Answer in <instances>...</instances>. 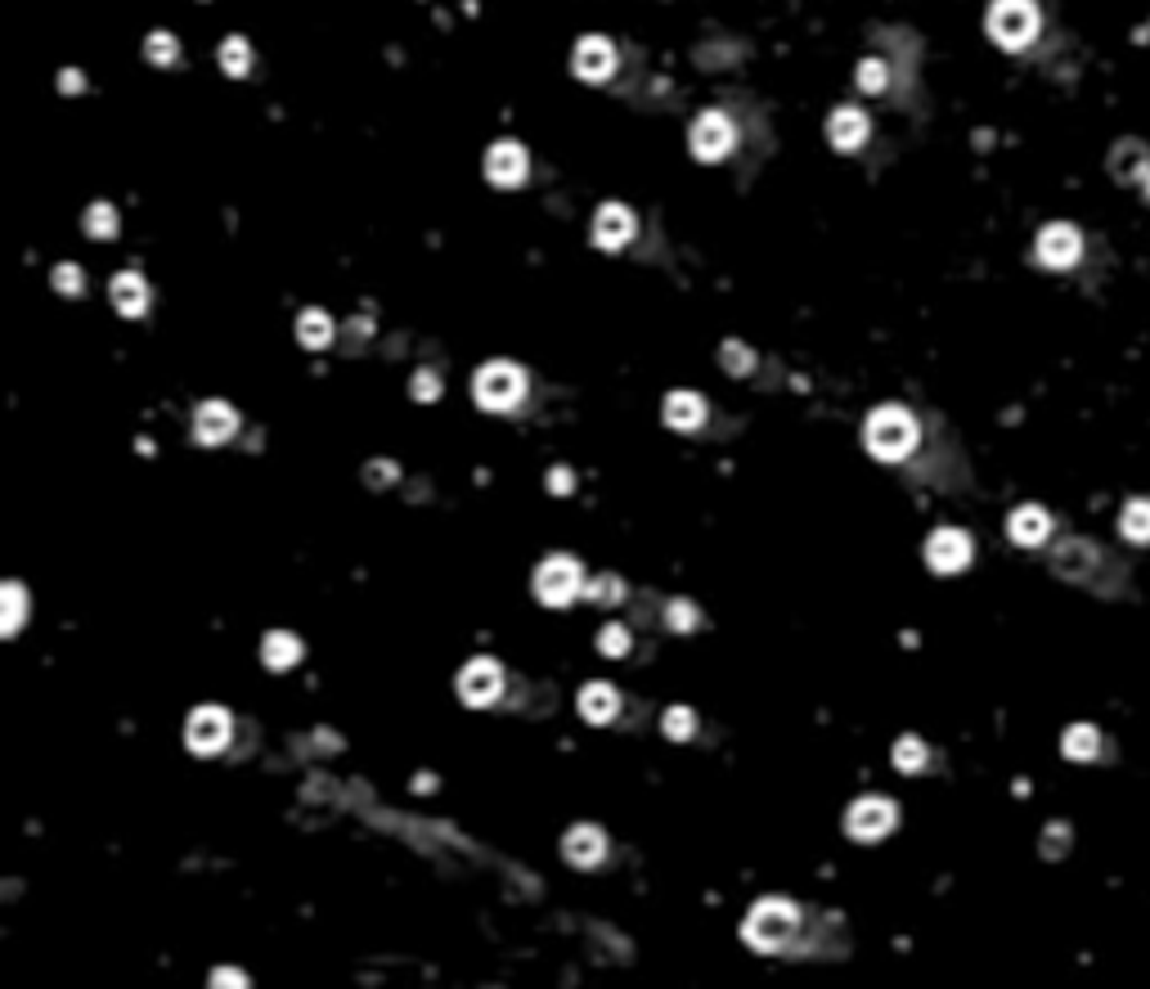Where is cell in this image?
I'll return each instance as SVG.
<instances>
[{"mask_svg":"<svg viewBox=\"0 0 1150 989\" xmlns=\"http://www.w3.org/2000/svg\"><path fill=\"white\" fill-rule=\"evenodd\" d=\"M55 289L59 293H81V270L77 266H59L55 270Z\"/></svg>","mask_w":1150,"mask_h":989,"instance_id":"cell-36","label":"cell"},{"mask_svg":"<svg viewBox=\"0 0 1150 989\" xmlns=\"http://www.w3.org/2000/svg\"><path fill=\"white\" fill-rule=\"evenodd\" d=\"M486 176H491V184H504V190H517V184L526 180V149L517 145V139H499V145H491Z\"/></svg>","mask_w":1150,"mask_h":989,"instance_id":"cell-13","label":"cell"},{"mask_svg":"<svg viewBox=\"0 0 1150 989\" xmlns=\"http://www.w3.org/2000/svg\"><path fill=\"white\" fill-rule=\"evenodd\" d=\"M575 589H580V562L566 558V553H553L540 562V572H535V594L553 607H562L566 598H575Z\"/></svg>","mask_w":1150,"mask_h":989,"instance_id":"cell-5","label":"cell"},{"mask_svg":"<svg viewBox=\"0 0 1150 989\" xmlns=\"http://www.w3.org/2000/svg\"><path fill=\"white\" fill-rule=\"evenodd\" d=\"M1092 567H1096V553H1092L1083 540H1070V544L1057 553V572H1061V576H1070V581L1087 576Z\"/></svg>","mask_w":1150,"mask_h":989,"instance_id":"cell-24","label":"cell"},{"mask_svg":"<svg viewBox=\"0 0 1150 989\" xmlns=\"http://www.w3.org/2000/svg\"><path fill=\"white\" fill-rule=\"evenodd\" d=\"M894 806L890 800H881V796H862V800H854L849 806V814H845V828H849V836L854 841H877V836H886L890 828H894Z\"/></svg>","mask_w":1150,"mask_h":989,"instance_id":"cell-6","label":"cell"},{"mask_svg":"<svg viewBox=\"0 0 1150 989\" xmlns=\"http://www.w3.org/2000/svg\"><path fill=\"white\" fill-rule=\"evenodd\" d=\"M1006 531H1012V540L1016 544H1042L1047 540V531H1051V517L1038 508V504H1025V508H1016L1012 513V522H1006Z\"/></svg>","mask_w":1150,"mask_h":989,"instance_id":"cell-19","label":"cell"},{"mask_svg":"<svg viewBox=\"0 0 1150 989\" xmlns=\"http://www.w3.org/2000/svg\"><path fill=\"white\" fill-rule=\"evenodd\" d=\"M184 742L199 751V756H216V751L229 742V716L221 706H199L184 724Z\"/></svg>","mask_w":1150,"mask_h":989,"instance_id":"cell-7","label":"cell"},{"mask_svg":"<svg viewBox=\"0 0 1150 989\" xmlns=\"http://www.w3.org/2000/svg\"><path fill=\"white\" fill-rule=\"evenodd\" d=\"M926 562L939 572V576H952V572H962L967 562H971V540L967 531H957V527H939L931 540H926Z\"/></svg>","mask_w":1150,"mask_h":989,"instance_id":"cell-9","label":"cell"},{"mask_svg":"<svg viewBox=\"0 0 1150 989\" xmlns=\"http://www.w3.org/2000/svg\"><path fill=\"white\" fill-rule=\"evenodd\" d=\"M922 765H926V742H922V738H899V742H894V769L917 774Z\"/></svg>","mask_w":1150,"mask_h":989,"instance_id":"cell-30","label":"cell"},{"mask_svg":"<svg viewBox=\"0 0 1150 989\" xmlns=\"http://www.w3.org/2000/svg\"><path fill=\"white\" fill-rule=\"evenodd\" d=\"M598 652H607V656H625V652H630V630H625V626H602V634H598Z\"/></svg>","mask_w":1150,"mask_h":989,"instance_id":"cell-32","label":"cell"},{"mask_svg":"<svg viewBox=\"0 0 1150 989\" xmlns=\"http://www.w3.org/2000/svg\"><path fill=\"white\" fill-rule=\"evenodd\" d=\"M1110 171H1115V180H1146V176H1150L1146 145H1137V139H1124V145L1115 149V158H1110Z\"/></svg>","mask_w":1150,"mask_h":989,"instance_id":"cell-22","label":"cell"},{"mask_svg":"<svg viewBox=\"0 0 1150 989\" xmlns=\"http://www.w3.org/2000/svg\"><path fill=\"white\" fill-rule=\"evenodd\" d=\"M221 68H225L229 77H244V72L252 68V50H248L244 36H229V41L221 45Z\"/></svg>","mask_w":1150,"mask_h":989,"instance_id":"cell-29","label":"cell"},{"mask_svg":"<svg viewBox=\"0 0 1150 989\" xmlns=\"http://www.w3.org/2000/svg\"><path fill=\"white\" fill-rule=\"evenodd\" d=\"M616 711H620V697H616V688L611 684H589L585 693H580V716L589 720V724H607V720H616Z\"/></svg>","mask_w":1150,"mask_h":989,"instance_id":"cell-21","label":"cell"},{"mask_svg":"<svg viewBox=\"0 0 1150 989\" xmlns=\"http://www.w3.org/2000/svg\"><path fill=\"white\" fill-rule=\"evenodd\" d=\"M238 428V414L225 405V401H203L199 414H194V432L203 446H216V441H229Z\"/></svg>","mask_w":1150,"mask_h":989,"instance_id":"cell-14","label":"cell"},{"mask_svg":"<svg viewBox=\"0 0 1150 989\" xmlns=\"http://www.w3.org/2000/svg\"><path fill=\"white\" fill-rule=\"evenodd\" d=\"M472 392H476V405L482 409H512L526 396V373L512 360H491V364H482V373H476Z\"/></svg>","mask_w":1150,"mask_h":989,"instance_id":"cell-4","label":"cell"},{"mask_svg":"<svg viewBox=\"0 0 1150 989\" xmlns=\"http://www.w3.org/2000/svg\"><path fill=\"white\" fill-rule=\"evenodd\" d=\"M1119 531L1132 540V544H1150V499H1132L1119 517Z\"/></svg>","mask_w":1150,"mask_h":989,"instance_id":"cell-26","label":"cell"},{"mask_svg":"<svg viewBox=\"0 0 1150 989\" xmlns=\"http://www.w3.org/2000/svg\"><path fill=\"white\" fill-rule=\"evenodd\" d=\"M297 338H302L311 351L328 347V342H332V319H328V311H302V319H297Z\"/></svg>","mask_w":1150,"mask_h":989,"instance_id":"cell-25","label":"cell"},{"mask_svg":"<svg viewBox=\"0 0 1150 989\" xmlns=\"http://www.w3.org/2000/svg\"><path fill=\"white\" fill-rule=\"evenodd\" d=\"M724 356H729V369H733V373H742V369H746V351H742L737 342H729V347H724Z\"/></svg>","mask_w":1150,"mask_h":989,"instance_id":"cell-40","label":"cell"},{"mask_svg":"<svg viewBox=\"0 0 1150 989\" xmlns=\"http://www.w3.org/2000/svg\"><path fill=\"white\" fill-rule=\"evenodd\" d=\"M1083 257V239H1079V229L1074 225H1047L1042 234H1038V261L1042 266H1051V270H1066V266H1074Z\"/></svg>","mask_w":1150,"mask_h":989,"instance_id":"cell-11","label":"cell"},{"mask_svg":"<svg viewBox=\"0 0 1150 989\" xmlns=\"http://www.w3.org/2000/svg\"><path fill=\"white\" fill-rule=\"evenodd\" d=\"M414 392H418V401H437V392H441V383L431 379V373H418L414 379Z\"/></svg>","mask_w":1150,"mask_h":989,"instance_id":"cell-38","label":"cell"},{"mask_svg":"<svg viewBox=\"0 0 1150 989\" xmlns=\"http://www.w3.org/2000/svg\"><path fill=\"white\" fill-rule=\"evenodd\" d=\"M602 851H607V841H602V832H598L594 823L571 828L566 841H562V855H566L575 868H594V864L602 859Z\"/></svg>","mask_w":1150,"mask_h":989,"instance_id":"cell-16","label":"cell"},{"mask_svg":"<svg viewBox=\"0 0 1150 989\" xmlns=\"http://www.w3.org/2000/svg\"><path fill=\"white\" fill-rule=\"evenodd\" d=\"M261 656H266L270 671H288L302 656V643H297V634H288V630H270L266 643H261Z\"/></svg>","mask_w":1150,"mask_h":989,"instance_id":"cell-23","label":"cell"},{"mask_svg":"<svg viewBox=\"0 0 1150 989\" xmlns=\"http://www.w3.org/2000/svg\"><path fill=\"white\" fill-rule=\"evenodd\" d=\"M692 621H697V617H692V607H688V603H669V626H675V630H688Z\"/></svg>","mask_w":1150,"mask_h":989,"instance_id":"cell-37","label":"cell"},{"mask_svg":"<svg viewBox=\"0 0 1150 989\" xmlns=\"http://www.w3.org/2000/svg\"><path fill=\"white\" fill-rule=\"evenodd\" d=\"M571 68H575V77H585V81H607V77L616 72L611 41H607V36H585L580 45H575Z\"/></svg>","mask_w":1150,"mask_h":989,"instance_id":"cell-12","label":"cell"},{"mask_svg":"<svg viewBox=\"0 0 1150 989\" xmlns=\"http://www.w3.org/2000/svg\"><path fill=\"white\" fill-rule=\"evenodd\" d=\"M23 607H27V598H23V585H5L0 589V611H5V617H0V630L5 634H14L19 626H23Z\"/></svg>","mask_w":1150,"mask_h":989,"instance_id":"cell-27","label":"cell"},{"mask_svg":"<svg viewBox=\"0 0 1150 989\" xmlns=\"http://www.w3.org/2000/svg\"><path fill=\"white\" fill-rule=\"evenodd\" d=\"M109 297H113V306H117L122 315H144V306H149V289H144V279H139L135 270H122V274L113 279Z\"/></svg>","mask_w":1150,"mask_h":989,"instance_id":"cell-20","label":"cell"},{"mask_svg":"<svg viewBox=\"0 0 1150 989\" xmlns=\"http://www.w3.org/2000/svg\"><path fill=\"white\" fill-rule=\"evenodd\" d=\"M886 81H890V77H886V64H881V59H862V64H858V86H862V90H872V95H877V90H886Z\"/></svg>","mask_w":1150,"mask_h":989,"instance_id":"cell-33","label":"cell"},{"mask_svg":"<svg viewBox=\"0 0 1150 989\" xmlns=\"http://www.w3.org/2000/svg\"><path fill=\"white\" fill-rule=\"evenodd\" d=\"M144 55H149L154 64H171V59H176V41H171L167 32H154L149 45H144Z\"/></svg>","mask_w":1150,"mask_h":989,"instance_id":"cell-34","label":"cell"},{"mask_svg":"<svg viewBox=\"0 0 1150 989\" xmlns=\"http://www.w3.org/2000/svg\"><path fill=\"white\" fill-rule=\"evenodd\" d=\"M549 486H553V491H571V473H566V468H557V473L549 477Z\"/></svg>","mask_w":1150,"mask_h":989,"instance_id":"cell-41","label":"cell"},{"mask_svg":"<svg viewBox=\"0 0 1150 989\" xmlns=\"http://www.w3.org/2000/svg\"><path fill=\"white\" fill-rule=\"evenodd\" d=\"M1146 194H1150V176H1146Z\"/></svg>","mask_w":1150,"mask_h":989,"instance_id":"cell-43","label":"cell"},{"mask_svg":"<svg viewBox=\"0 0 1150 989\" xmlns=\"http://www.w3.org/2000/svg\"><path fill=\"white\" fill-rule=\"evenodd\" d=\"M796 926H800V913H796L791 900H759V904L751 909L742 935H746V945H751V949L774 954V949H782L787 940L796 935Z\"/></svg>","mask_w":1150,"mask_h":989,"instance_id":"cell-2","label":"cell"},{"mask_svg":"<svg viewBox=\"0 0 1150 989\" xmlns=\"http://www.w3.org/2000/svg\"><path fill=\"white\" fill-rule=\"evenodd\" d=\"M1096 751H1101V733H1096V729L1074 724V729L1066 733V756H1070V761H1092Z\"/></svg>","mask_w":1150,"mask_h":989,"instance_id":"cell-28","label":"cell"},{"mask_svg":"<svg viewBox=\"0 0 1150 989\" xmlns=\"http://www.w3.org/2000/svg\"><path fill=\"white\" fill-rule=\"evenodd\" d=\"M697 724H692V711H684V706H675V711H665V733L669 738H688Z\"/></svg>","mask_w":1150,"mask_h":989,"instance_id":"cell-35","label":"cell"},{"mask_svg":"<svg viewBox=\"0 0 1150 989\" xmlns=\"http://www.w3.org/2000/svg\"><path fill=\"white\" fill-rule=\"evenodd\" d=\"M589 594H594V598H611V603H616V598H620V581L602 576V581H594V585H589Z\"/></svg>","mask_w":1150,"mask_h":989,"instance_id":"cell-39","label":"cell"},{"mask_svg":"<svg viewBox=\"0 0 1150 989\" xmlns=\"http://www.w3.org/2000/svg\"><path fill=\"white\" fill-rule=\"evenodd\" d=\"M862 441H868V450L877 459H903L917 446V423L899 405H881V409H872L868 428H862Z\"/></svg>","mask_w":1150,"mask_h":989,"instance_id":"cell-1","label":"cell"},{"mask_svg":"<svg viewBox=\"0 0 1150 989\" xmlns=\"http://www.w3.org/2000/svg\"><path fill=\"white\" fill-rule=\"evenodd\" d=\"M706 418V401L697 392H669L665 396V423L675 432H697Z\"/></svg>","mask_w":1150,"mask_h":989,"instance_id":"cell-17","label":"cell"},{"mask_svg":"<svg viewBox=\"0 0 1150 989\" xmlns=\"http://www.w3.org/2000/svg\"><path fill=\"white\" fill-rule=\"evenodd\" d=\"M216 980H221V985H244V976H234L229 967H225V971H212V985H216Z\"/></svg>","mask_w":1150,"mask_h":989,"instance_id":"cell-42","label":"cell"},{"mask_svg":"<svg viewBox=\"0 0 1150 989\" xmlns=\"http://www.w3.org/2000/svg\"><path fill=\"white\" fill-rule=\"evenodd\" d=\"M989 36L1002 45V50H1025V45L1038 36V10H1034V0H993V10H989Z\"/></svg>","mask_w":1150,"mask_h":989,"instance_id":"cell-3","label":"cell"},{"mask_svg":"<svg viewBox=\"0 0 1150 989\" xmlns=\"http://www.w3.org/2000/svg\"><path fill=\"white\" fill-rule=\"evenodd\" d=\"M86 234H94V239H109V234H117V212L109 203H94L86 212Z\"/></svg>","mask_w":1150,"mask_h":989,"instance_id":"cell-31","label":"cell"},{"mask_svg":"<svg viewBox=\"0 0 1150 989\" xmlns=\"http://www.w3.org/2000/svg\"><path fill=\"white\" fill-rule=\"evenodd\" d=\"M827 139H832V145H836L841 154L858 149L862 139H868V117H862L858 109H836L832 122H827Z\"/></svg>","mask_w":1150,"mask_h":989,"instance_id":"cell-18","label":"cell"},{"mask_svg":"<svg viewBox=\"0 0 1150 989\" xmlns=\"http://www.w3.org/2000/svg\"><path fill=\"white\" fill-rule=\"evenodd\" d=\"M729 149H733V122L719 113V109L701 113V117L692 122V154H697L701 162H714V158H724Z\"/></svg>","mask_w":1150,"mask_h":989,"instance_id":"cell-10","label":"cell"},{"mask_svg":"<svg viewBox=\"0 0 1150 989\" xmlns=\"http://www.w3.org/2000/svg\"><path fill=\"white\" fill-rule=\"evenodd\" d=\"M499 688H504V671L491 662V656H476V662H467L459 671V697L467 706H491L499 697Z\"/></svg>","mask_w":1150,"mask_h":989,"instance_id":"cell-8","label":"cell"},{"mask_svg":"<svg viewBox=\"0 0 1150 989\" xmlns=\"http://www.w3.org/2000/svg\"><path fill=\"white\" fill-rule=\"evenodd\" d=\"M630 234H634V216H630V207L607 203V207L594 216V239H598V248H607V252L625 248V244H630Z\"/></svg>","mask_w":1150,"mask_h":989,"instance_id":"cell-15","label":"cell"}]
</instances>
